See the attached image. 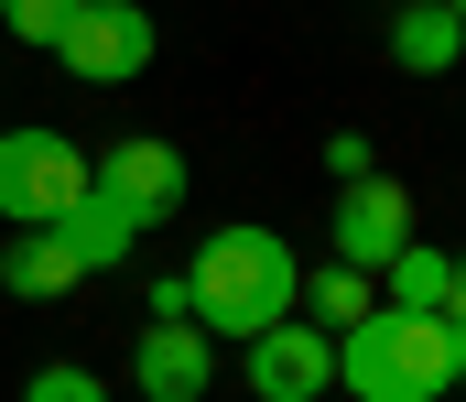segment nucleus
<instances>
[{"instance_id":"ddd939ff","label":"nucleus","mask_w":466,"mask_h":402,"mask_svg":"<svg viewBox=\"0 0 466 402\" xmlns=\"http://www.w3.org/2000/svg\"><path fill=\"white\" fill-rule=\"evenodd\" d=\"M445 272H456V251H434V240H401V251H390V262L369 272V283H380L390 304H412V315H434V304H445Z\"/></svg>"},{"instance_id":"f257e3e1","label":"nucleus","mask_w":466,"mask_h":402,"mask_svg":"<svg viewBox=\"0 0 466 402\" xmlns=\"http://www.w3.org/2000/svg\"><path fill=\"white\" fill-rule=\"evenodd\" d=\"M293 283H304V262H293V240H282V229H218V240L185 262L196 326H207V337H228V348L293 315Z\"/></svg>"},{"instance_id":"6ab92c4d","label":"nucleus","mask_w":466,"mask_h":402,"mask_svg":"<svg viewBox=\"0 0 466 402\" xmlns=\"http://www.w3.org/2000/svg\"><path fill=\"white\" fill-rule=\"evenodd\" d=\"M456 392H466V337H456Z\"/></svg>"},{"instance_id":"f3484780","label":"nucleus","mask_w":466,"mask_h":402,"mask_svg":"<svg viewBox=\"0 0 466 402\" xmlns=\"http://www.w3.org/2000/svg\"><path fill=\"white\" fill-rule=\"evenodd\" d=\"M326 174H337V185H348V174H369V141L337 131V141H326Z\"/></svg>"},{"instance_id":"9d476101","label":"nucleus","mask_w":466,"mask_h":402,"mask_svg":"<svg viewBox=\"0 0 466 402\" xmlns=\"http://www.w3.org/2000/svg\"><path fill=\"white\" fill-rule=\"evenodd\" d=\"M87 272H76V251L55 240V229H22L11 251H0V294H22V304H55V294H76Z\"/></svg>"},{"instance_id":"423d86ee","label":"nucleus","mask_w":466,"mask_h":402,"mask_svg":"<svg viewBox=\"0 0 466 402\" xmlns=\"http://www.w3.org/2000/svg\"><path fill=\"white\" fill-rule=\"evenodd\" d=\"M87 185L119 196V207L152 229V218H174V207H185V152H174V141H152V131H141V141H109V152L87 163Z\"/></svg>"},{"instance_id":"0eeeda50","label":"nucleus","mask_w":466,"mask_h":402,"mask_svg":"<svg viewBox=\"0 0 466 402\" xmlns=\"http://www.w3.org/2000/svg\"><path fill=\"white\" fill-rule=\"evenodd\" d=\"M401 240H412V196H401L390 174H348V185H337V262L380 272Z\"/></svg>"},{"instance_id":"f8f14e48","label":"nucleus","mask_w":466,"mask_h":402,"mask_svg":"<svg viewBox=\"0 0 466 402\" xmlns=\"http://www.w3.org/2000/svg\"><path fill=\"white\" fill-rule=\"evenodd\" d=\"M293 315H304V326H326V337H348L358 315H369V272H348V262H315L304 283H293Z\"/></svg>"},{"instance_id":"39448f33","label":"nucleus","mask_w":466,"mask_h":402,"mask_svg":"<svg viewBox=\"0 0 466 402\" xmlns=\"http://www.w3.org/2000/svg\"><path fill=\"white\" fill-rule=\"evenodd\" d=\"M238 370H249L260 402H326V392H337V337L304 326V315H282V326L238 337Z\"/></svg>"},{"instance_id":"aec40b11","label":"nucleus","mask_w":466,"mask_h":402,"mask_svg":"<svg viewBox=\"0 0 466 402\" xmlns=\"http://www.w3.org/2000/svg\"><path fill=\"white\" fill-rule=\"evenodd\" d=\"M445 11H456V22H466V0H445Z\"/></svg>"},{"instance_id":"4468645a","label":"nucleus","mask_w":466,"mask_h":402,"mask_svg":"<svg viewBox=\"0 0 466 402\" xmlns=\"http://www.w3.org/2000/svg\"><path fill=\"white\" fill-rule=\"evenodd\" d=\"M22 402H109V381H98V370H76V359H44V370L22 381Z\"/></svg>"},{"instance_id":"2eb2a0df","label":"nucleus","mask_w":466,"mask_h":402,"mask_svg":"<svg viewBox=\"0 0 466 402\" xmlns=\"http://www.w3.org/2000/svg\"><path fill=\"white\" fill-rule=\"evenodd\" d=\"M66 22H76V0H0V33H22V44H44V55H55Z\"/></svg>"},{"instance_id":"f03ea898","label":"nucleus","mask_w":466,"mask_h":402,"mask_svg":"<svg viewBox=\"0 0 466 402\" xmlns=\"http://www.w3.org/2000/svg\"><path fill=\"white\" fill-rule=\"evenodd\" d=\"M337 381H348V402H434L456 392V326L412 315V304H369L337 337Z\"/></svg>"},{"instance_id":"20e7f679","label":"nucleus","mask_w":466,"mask_h":402,"mask_svg":"<svg viewBox=\"0 0 466 402\" xmlns=\"http://www.w3.org/2000/svg\"><path fill=\"white\" fill-rule=\"evenodd\" d=\"M55 55H66L76 88H130L152 66V11L141 0H76V22L55 33Z\"/></svg>"},{"instance_id":"9b49d317","label":"nucleus","mask_w":466,"mask_h":402,"mask_svg":"<svg viewBox=\"0 0 466 402\" xmlns=\"http://www.w3.org/2000/svg\"><path fill=\"white\" fill-rule=\"evenodd\" d=\"M55 240H66V251H76V272H109L119 251H130V240H141V218H130V207H119V196H98V185H87V196H76V207H66V218H55Z\"/></svg>"},{"instance_id":"7ed1b4c3","label":"nucleus","mask_w":466,"mask_h":402,"mask_svg":"<svg viewBox=\"0 0 466 402\" xmlns=\"http://www.w3.org/2000/svg\"><path fill=\"white\" fill-rule=\"evenodd\" d=\"M76 196H87V152L66 131H44V120L0 131V218L11 229H55Z\"/></svg>"},{"instance_id":"1a4fd4ad","label":"nucleus","mask_w":466,"mask_h":402,"mask_svg":"<svg viewBox=\"0 0 466 402\" xmlns=\"http://www.w3.org/2000/svg\"><path fill=\"white\" fill-rule=\"evenodd\" d=\"M456 55H466V22L445 0H401V11H390V66H401V77H445Z\"/></svg>"},{"instance_id":"6e6552de","label":"nucleus","mask_w":466,"mask_h":402,"mask_svg":"<svg viewBox=\"0 0 466 402\" xmlns=\"http://www.w3.org/2000/svg\"><path fill=\"white\" fill-rule=\"evenodd\" d=\"M130 381L152 402H207V381H218V337L196 326V315H174V326H152L141 348H130Z\"/></svg>"},{"instance_id":"a211bd4d","label":"nucleus","mask_w":466,"mask_h":402,"mask_svg":"<svg viewBox=\"0 0 466 402\" xmlns=\"http://www.w3.org/2000/svg\"><path fill=\"white\" fill-rule=\"evenodd\" d=\"M434 315H445V326L466 337V251H456V272H445V304H434Z\"/></svg>"},{"instance_id":"dca6fc26","label":"nucleus","mask_w":466,"mask_h":402,"mask_svg":"<svg viewBox=\"0 0 466 402\" xmlns=\"http://www.w3.org/2000/svg\"><path fill=\"white\" fill-rule=\"evenodd\" d=\"M174 315H196V294H185V272H152V326H174Z\"/></svg>"}]
</instances>
